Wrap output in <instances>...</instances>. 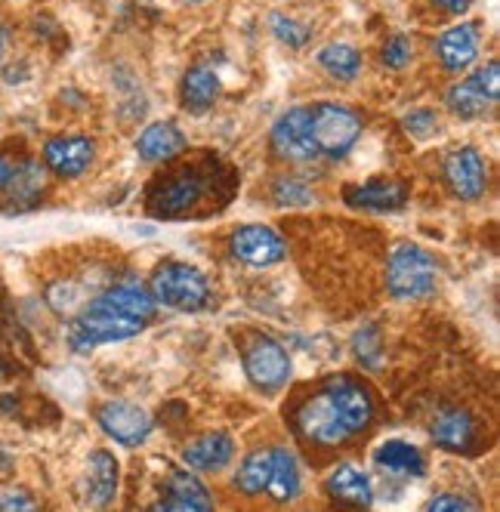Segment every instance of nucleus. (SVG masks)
Wrapping results in <instances>:
<instances>
[{
	"label": "nucleus",
	"mask_w": 500,
	"mask_h": 512,
	"mask_svg": "<svg viewBox=\"0 0 500 512\" xmlns=\"http://www.w3.org/2000/svg\"><path fill=\"white\" fill-rule=\"evenodd\" d=\"M158 303L139 284H115L93 297L68 327V343L75 352H87L102 343H121L146 331Z\"/></svg>",
	"instance_id": "obj_1"
},
{
	"label": "nucleus",
	"mask_w": 500,
	"mask_h": 512,
	"mask_svg": "<svg viewBox=\"0 0 500 512\" xmlns=\"http://www.w3.org/2000/svg\"><path fill=\"white\" fill-rule=\"evenodd\" d=\"M436 256L411 241L392 247L386 260V290L396 300H426L436 290Z\"/></svg>",
	"instance_id": "obj_2"
},
{
	"label": "nucleus",
	"mask_w": 500,
	"mask_h": 512,
	"mask_svg": "<svg viewBox=\"0 0 500 512\" xmlns=\"http://www.w3.org/2000/svg\"><path fill=\"white\" fill-rule=\"evenodd\" d=\"M362 127H365L362 115L343 102H321L309 108V130H312L315 152L331 161H340L359 142Z\"/></svg>",
	"instance_id": "obj_3"
},
{
	"label": "nucleus",
	"mask_w": 500,
	"mask_h": 512,
	"mask_svg": "<svg viewBox=\"0 0 500 512\" xmlns=\"http://www.w3.org/2000/svg\"><path fill=\"white\" fill-rule=\"evenodd\" d=\"M152 300L173 312H198L210 303V281L189 263H161L152 275Z\"/></svg>",
	"instance_id": "obj_4"
},
{
	"label": "nucleus",
	"mask_w": 500,
	"mask_h": 512,
	"mask_svg": "<svg viewBox=\"0 0 500 512\" xmlns=\"http://www.w3.org/2000/svg\"><path fill=\"white\" fill-rule=\"evenodd\" d=\"M244 374L263 392H278L291 380V355L278 340L257 334L244 349Z\"/></svg>",
	"instance_id": "obj_5"
},
{
	"label": "nucleus",
	"mask_w": 500,
	"mask_h": 512,
	"mask_svg": "<svg viewBox=\"0 0 500 512\" xmlns=\"http://www.w3.org/2000/svg\"><path fill=\"white\" fill-rule=\"evenodd\" d=\"M207 192V179L198 170H176L173 176L161 179L149 195V210L155 216L173 219V216H186L192 207L201 204Z\"/></svg>",
	"instance_id": "obj_6"
},
{
	"label": "nucleus",
	"mask_w": 500,
	"mask_h": 512,
	"mask_svg": "<svg viewBox=\"0 0 500 512\" xmlns=\"http://www.w3.org/2000/svg\"><path fill=\"white\" fill-rule=\"evenodd\" d=\"M297 429L300 435L306 438V442L312 445H343L349 438V429L343 423V417L337 414L334 401L328 398L325 389H318L312 398H306L300 411H297Z\"/></svg>",
	"instance_id": "obj_7"
},
{
	"label": "nucleus",
	"mask_w": 500,
	"mask_h": 512,
	"mask_svg": "<svg viewBox=\"0 0 500 512\" xmlns=\"http://www.w3.org/2000/svg\"><path fill=\"white\" fill-rule=\"evenodd\" d=\"M229 250L238 263L254 266V269H269L288 256V244H284V238L275 229L257 226V223L238 226L229 238Z\"/></svg>",
	"instance_id": "obj_8"
},
{
	"label": "nucleus",
	"mask_w": 500,
	"mask_h": 512,
	"mask_svg": "<svg viewBox=\"0 0 500 512\" xmlns=\"http://www.w3.org/2000/svg\"><path fill=\"white\" fill-rule=\"evenodd\" d=\"M272 152L281 161H312L318 158L315 152V142H312V130H309V108L297 105L291 112H284L275 127H272Z\"/></svg>",
	"instance_id": "obj_9"
},
{
	"label": "nucleus",
	"mask_w": 500,
	"mask_h": 512,
	"mask_svg": "<svg viewBox=\"0 0 500 512\" xmlns=\"http://www.w3.org/2000/svg\"><path fill=\"white\" fill-rule=\"evenodd\" d=\"M445 182L448 189L460 198V201H479L485 195L488 186V167L479 149L473 145H460L445 158Z\"/></svg>",
	"instance_id": "obj_10"
},
{
	"label": "nucleus",
	"mask_w": 500,
	"mask_h": 512,
	"mask_svg": "<svg viewBox=\"0 0 500 512\" xmlns=\"http://www.w3.org/2000/svg\"><path fill=\"white\" fill-rule=\"evenodd\" d=\"M96 423L102 426L105 435L115 438L124 448L142 445L152 432V417L139 405H130V401H105L96 411Z\"/></svg>",
	"instance_id": "obj_11"
},
{
	"label": "nucleus",
	"mask_w": 500,
	"mask_h": 512,
	"mask_svg": "<svg viewBox=\"0 0 500 512\" xmlns=\"http://www.w3.org/2000/svg\"><path fill=\"white\" fill-rule=\"evenodd\" d=\"M321 389H325L328 398L334 401V408L343 417L349 435H359L368 429V423L374 417V401L362 383H355L352 377H331V380H325Z\"/></svg>",
	"instance_id": "obj_12"
},
{
	"label": "nucleus",
	"mask_w": 500,
	"mask_h": 512,
	"mask_svg": "<svg viewBox=\"0 0 500 512\" xmlns=\"http://www.w3.org/2000/svg\"><path fill=\"white\" fill-rule=\"evenodd\" d=\"M96 155L90 136H53L44 145V164L59 179H78Z\"/></svg>",
	"instance_id": "obj_13"
},
{
	"label": "nucleus",
	"mask_w": 500,
	"mask_h": 512,
	"mask_svg": "<svg viewBox=\"0 0 500 512\" xmlns=\"http://www.w3.org/2000/svg\"><path fill=\"white\" fill-rule=\"evenodd\" d=\"M346 207L368 210V213H396L408 204V186L399 179H371L349 186L343 192Z\"/></svg>",
	"instance_id": "obj_14"
},
{
	"label": "nucleus",
	"mask_w": 500,
	"mask_h": 512,
	"mask_svg": "<svg viewBox=\"0 0 500 512\" xmlns=\"http://www.w3.org/2000/svg\"><path fill=\"white\" fill-rule=\"evenodd\" d=\"M149 512H213L207 488L195 479V475L173 469L167 475V494L149 506Z\"/></svg>",
	"instance_id": "obj_15"
},
{
	"label": "nucleus",
	"mask_w": 500,
	"mask_h": 512,
	"mask_svg": "<svg viewBox=\"0 0 500 512\" xmlns=\"http://www.w3.org/2000/svg\"><path fill=\"white\" fill-rule=\"evenodd\" d=\"M479 22H460L454 28H448L442 38L436 41V56L442 62L445 71H463L470 68L479 56Z\"/></svg>",
	"instance_id": "obj_16"
},
{
	"label": "nucleus",
	"mask_w": 500,
	"mask_h": 512,
	"mask_svg": "<svg viewBox=\"0 0 500 512\" xmlns=\"http://www.w3.org/2000/svg\"><path fill=\"white\" fill-rule=\"evenodd\" d=\"M476 432L479 426L473 414L463 408H448L433 420V442L451 454H467L476 445Z\"/></svg>",
	"instance_id": "obj_17"
},
{
	"label": "nucleus",
	"mask_w": 500,
	"mask_h": 512,
	"mask_svg": "<svg viewBox=\"0 0 500 512\" xmlns=\"http://www.w3.org/2000/svg\"><path fill=\"white\" fill-rule=\"evenodd\" d=\"M235 457V442L226 432H207L183 451V460L195 472H220L232 463Z\"/></svg>",
	"instance_id": "obj_18"
},
{
	"label": "nucleus",
	"mask_w": 500,
	"mask_h": 512,
	"mask_svg": "<svg viewBox=\"0 0 500 512\" xmlns=\"http://www.w3.org/2000/svg\"><path fill=\"white\" fill-rule=\"evenodd\" d=\"M186 149V136L183 130L170 124V121H158V124H149L146 130L139 133L136 139V152L142 161L149 164H158V161H170Z\"/></svg>",
	"instance_id": "obj_19"
},
{
	"label": "nucleus",
	"mask_w": 500,
	"mask_h": 512,
	"mask_svg": "<svg viewBox=\"0 0 500 512\" xmlns=\"http://www.w3.org/2000/svg\"><path fill=\"white\" fill-rule=\"evenodd\" d=\"M325 488L334 500L346 503V506H355V509H365L374 503V485L371 479L362 472V469H355L352 463H343L337 469L328 472V479H325Z\"/></svg>",
	"instance_id": "obj_20"
},
{
	"label": "nucleus",
	"mask_w": 500,
	"mask_h": 512,
	"mask_svg": "<svg viewBox=\"0 0 500 512\" xmlns=\"http://www.w3.org/2000/svg\"><path fill=\"white\" fill-rule=\"evenodd\" d=\"M47 186V176L41 170V164L25 161L19 167H13V176L4 189V210H31L41 201Z\"/></svg>",
	"instance_id": "obj_21"
},
{
	"label": "nucleus",
	"mask_w": 500,
	"mask_h": 512,
	"mask_svg": "<svg viewBox=\"0 0 500 512\" xmlns=\"http://www.w3.org/2000/svg\"><path fill=\"white\" fill-rule=\"evenodd\" d=\"M180 99L186 105V112H192V115L210 112L213 102L220 99V75L207 65L189 68L183 78V87H180Z\"/></svg>",
	"instance_id": "obj_22"
},
{
	"label": "nucleus",
	"mask_w": 500,
	"mask_h": 512,
	"mask_svg": "<svg viewBox=\"0 0 500 512\" xmlns=\"http://www.w3.org/2000/svg\"><path fill=\"white\" fill-rule=\"evenodd\" d=\"M377 466L386 469V472H396V475H405V479H423V472H426V460L423 454L402 442V438H392V442H383L374 454Z\"/></svg>",
	"instance_id": "obj_23"
},
{
	"label": "nucleus",
	"mask_w": 500,
	"mask_h": 512,
	"mask_svg": "<svg viewBox=\"0 0 500 512\" xmlns=\"http://www.w3.org/2000/svg\"><path fill=\"white\" fill-rule=\"evenodd\" d=\"M266 491L278 503H291L300 494V466L291 451L275 448L272 451V472H269V485Z\"/></svg>",
	"instance_id": "obj_24"
},
{
	"label": "nucleus",
	"mask_w": 500,
	"mask_h": 512,
	"mask_svg": "<svg viewBox=\"0 0 500 512\" xmlns=\"http://www.w3.org/2000/svg\"><path fill=\"white\" fill-rule=\"evenodd\" d=\"M87 488H90L93 506H105L115 497V491H118V460L109 451H96L90 457V482H87Z\"/></svg>",
	"instance_id": "obj_25"
},
{
	"label": "nucleus",
	"mask_w": 500,
	"mask_h": 512,
	"mask_svg": "<svg viewBox=\"0 0 500 512\" xmlns=\"http://www.w3.org/2000/svg\"><path fill=\"white\" fill-rule=\"evenodd\" d=\"M318 65L328 71L334 81H355L362 71V53L349 44H328L318 50Z\"/></svg>",
	"instance_id": "obj_26"
},
{
	"label": "nucleus",
	"mask_w": 500,
	"mask_h": 512,
	"mask_svg": "<svg viewBox=\"0 0 500 512\" xmlns=\"http://www.w3.org/2000/svg\"><path fill=\"white\" fill-rule=\"evenodd\" d=\"M269 472H272V451H254V454H247L244 463L235 472V488L241 494H247V497H254V494L266 491Z\"/></svg>",
	"instance_id": "obj_27"
},
{
	"label": "nucleus",
	"mask_w": 500,
	"mask_h": 512,
	"mask_svg": "<svg viewBox=\"0 0 500 512\" xmlns=\"http://www.w3.org/2000/svg\"><path fill=\"white\" fill-rule=\"evenodd\" d=\"M445 102H448V108H451V112H454L457 118H479V115L488 112V102L479 96V90H476L470 81L454 84V87L445 93Z\"/></svg>",
	"instance_id": "obj_28"
},
{
	"label": "nucleus",
	"mask_w": 500,
	"mask_h": 512,
	"mask_svg": "<svg viewBox=\"0 0 500 512\" xmlns=\"http://www.w3.org/2000/svg\"><path fill=\"white\" fill-rule=\"evenodd\" d=\"M476 90H479V96L488 102V105H494L497 102V96H500V62L497 59H491L488 65H482L479 71H473V75L467 78Z\"/></svg>",
	"instance_id": "obj_29"
},
{
	"label": "nucleus",
	"mask_w": 500,
	"mask_h": 512,
	"mask_svg": "<svg viewBox=\"0 0 500 512\" xmlns=\"http://www.w3.org/2000/svg\"><path fill=\"white\" fill-rule=\"evenodd\" d=\"M272 198H275L278 207H306L312 201V192L303 186L300 179H288V176H284V179L275 182Z\"/></svg>",
	"instance_id": "obj_30"
},
{
	"label": "nucleus",
	"mask_w": 500,
	"mask_h": 512,
	"mask_svg": "<svg viewBox=\"0 0 500 512\" xmlns=\"http://www.w3.org/2000/svg\"><path fill=\"white\" fill-rule=\"evenodd\" d=\"M402 127L414 139H430L439 130V115L433 108H411V112L402 118Z\"/></svg>",
	"instance_id": "obj_31"
},
{
	"label": "nucleus",
	"mask_w": 500,
	"mask_h": 512,
	"mask_svg": "<svg viewBox=\"0 0 500 512\" xmlns=\"http://www.w3.org/2000/svg\"><path fill=\"white\" fill-rule=\"evenodd\" d=\"M272 34L288 47H303L309 41V28L303 22L291 19V16H281V13L272 16Z\"/></svg>",
	"instance_id": "obj_32"
},
{
	"label": "nucleus",
	"mask_w": 500,
	"mask_h": 512,
	"mask_svg": "<svg viewBox=\"0 0 500 512\" xmlns=\"http://www.w3.org/2000/svg\"><path fill=\"white\" fill-rule=\"evenodd\" d=\"M380 59H383L386 68H405L414 59V47H411V41L405 38V34H392V38L380 50Z\"/></svg>",
	"instance_id": "obj_33"
},
{
	"label": "nucleus",
	"mask_w": 500,
	"mask_h": 512,
	"mask_svg": "<svg viewBox=\"0 0 500 512\" xmlns=\"http://www.w3.org/2000/svg\"><path fill=\"white\" fill-rule=\"evenodd\" d=\"M0 512H41V509H38V500L25 488L7 485V488H0Z\"/></svg>",
	"instance_id": "obj_34"
},
{
	"label": "nucleus",
	"mask_w": 500,
	"mask_h": 512,
	"mask_svg": "<svg viewBox=\"0 0 500 512\" xmlns=\"http://www.w3.org/2000/svg\"><path fill=\"white\" fill-rule=\"evenodd\" d=\"M426 512H479V506L470 497L445 491V494H436L430 503H426Z\"/></svg>",
	"instance_id": "obj_35"
},
{
	"label": "nucleus",
	"mask_w": 500,
	"mask_h": 512,
	"mask_svg": "<svg viewBox=\"0 0 500 512\" xmlns=\"http://www.w3.org/2000/svg\"><path fill=\"white\" fill-rule=\"evenodd\" d=\"M433 7H439L442 13H448V16H463L470 10V4L473 0H430Z\"/></svg>",
	"instance_id": "obj_36"
},
{
	"label": "nucleus",
	"mask_w": 500,
	"mask_h": 512,
	"mask_svg": "<svg viewBox=\"0 0 500 512\" xmlns=\"http://www.w3.org/2000/svg\"><path fill=\"white\" fill-rule=\"evenodd\" d=\"M13 161L10 158H4V155H0V192H4L7 189V182H10V176H13Z\"/></svg>",
	"instance_id": "obj_37"
},
{
	"label": "nucleus",
	"mask_w": 500,
	"mask_h": 512,
	"mask_svg": "<svg viewBox=\"0 0 500 512\" xmlns=\"http://www.w3.org/2000/svg\"><path fill=\"white\" fill-rule=\"evenodd\" d=\"M4 50H7V28L0 25V62H4Z\"/></svg>",
	"instance_id": "obj_38"
},
{
	"label": "nucleus",
	"mask_w": 500,
	"mask_h": 512,
	"mask_svg": "<svg viewBox=\"0 0 500 512\" xmlns=\"http://www.w3.org/2000/svg\"><path fill=\"white\" fill-rule=\"evenodd\" d=\"M0 374H4V364H0Z\"/></svg>",
	"instance_id": "obj_39"
},
{
	"label": "nucleus",
	"mask_w": 500,
	"mask_h": 512,
	"mask_svg": "<svg viewBox=\"0 0 500 512\" xmlns=\"http://www.w3.org/2000/svg\"><path fill=\"white\" fill-rule=\"evenodd\" d=\"M192 4H201V0H192Z\"/></svg>",
	"instance_id": "obj_40"
}]
</instances>
